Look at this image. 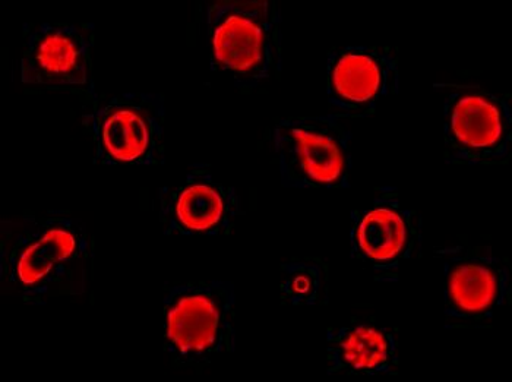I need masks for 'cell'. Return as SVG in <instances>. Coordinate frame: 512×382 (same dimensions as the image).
Returning a JSON list of instances; mask_svg holds the SVG:
<instances>
[{
	"mask_svg": "<svg viewBox=\"0 0 512 382\" xmlns=\"http://www.w3.org/2000/svg\"><path fill=\"white\" fill-rule=\"evenodd\" d=\"M96 241L66 210L24 211L0 222V290L28 305L79 298L94 279Z\"/></svg>",
	"mask_w": 512,
	"mask_h": 382,
	"instance_id": "obj_1",
	"label": "cell"
},
{
	"mask_svg": "<svg viewBox=\"0 0 512 382\" xmlns=\"http://www.w3.org/2000/svg\"><path fill=\"white\" fill-rule=\"evenodd\" d=\"M210 66L239 90L254 91L283 69L281 11L274 2H216L205 12Z\"/></svg>",
	"mask_w": 512,
	"mask_h": 382,
	"instance_id": "obj_2",
	"label": "cell"
},
{
	"mask_svg": "<svg viewBox=\"0 0 512 382\" xmlns=\"http://www.w3.org/2000/svg\"><path fill=\"white\" fill-rule=\"evenodd\" d=\"M164 350L175 369L207 368L236 352V287L227 280L175 283L163 302Z\"/></svg>",
	"mask_w": 512,
	"mask_h": 382,
	"instance_id": "obj_3",
	"label": "cell"
},
{
	"mask_svg": "<svg viewBox=\"0 0 512 382\" xmlns=\"http://www.w3.org/2000/svg\"><path fill=\"white\" fill-rule=\"evenodd\" d=\"M82 126L100 166H163L166 163V99L160 93L97 94Z\"/></svg>",
	"mask_w": 512,
	"mask_h": 382,
	"instance_id": "obj_4",
	"label": "cell"
},
{
	"mask_svg": "<svg viewBox=\"0 0 512 382\" xmlns=\"http://www.w3.org/2000/svg\"><path fill=\"white\" fill-rule=\"evenodd\" d=\"M271 135L283 186L349 188L353 135L333 115L280 119Z\"/></svg>",
	"mask_w": 512,
	"mask_h": 382,
	"instance_id": "obj_5",
	"label": "cell"
},
{
	"mask_svg": "<svg viewBox=\"0 0 512 382\" xmlns=\"http://www.w3.org/2000/svg\"><path fill=\"white\" fill-rule=\"evenodd\" d=\"M444 157L453 166H502L512 156L511 97L444 84Z\"/></svg>",
	"mask_w": 512,
	"mask_h": 382,
	"instance_id": "obj_6",
	"label": "cell"
},
{
	"mask_svg": "<svg viewBox=\"0 0 512 382\" xmlns=\"http://www.w3.org/2000/svg\"><path fill=\"white\" fill-rule=\"evenodd\" d=\"M423 219L395 186H378L352 211L350 254L378 283H397L401 270L422 251Z\"/></svg>",
	"mask_w": 512,
	"mask_h": 382,
	"instance_id": "obj_7",
	"label": "cell"
},
{
	"mask_svg": "<svg viewBox=\"0 0 512 382\" xmlns=\"http://www.w3.org/2000/svg\"><path fill=\"white\" fill-rule=\"evenodd\" d=\"M444 261V317L447 330L486 328L511 302V265L491 246L439 249Z\"/></svg>",
	"mask_w": 512,
	"mask_h": 382,
	"instance_id": "obj_8",
	"label": "cell"
},
{
	"mask_svg": "<svg viewBox=\"0 0 512 382\" xmlns=\"http://www.w3.org/2000/svg\"><path fill=\"white\" fill-rule=\"evenodd\" d=\"M93 22L25 24L20 56V81L27 87L72 91L93 100Z\"/></svg>",
	"mask_w": 512,
	"mask_h": 382,
	"instance_id": "obj_9",
	"label": "cell"
},
{
	"mask_svg": "<svg viewBox=\"0 0 512 382\" xmlns=\"http://www.w3.org/2000/svg\"><path fill=\"white\" fill-rule=\"evenodd\" d=\"M156 202L167 236H229L242 214L236 188L217 178L207 163L191 164L178 181L158 189Z\"/></svg>",
	"mask_w": 512,
	"mask_h": 382,
	"instance_id": "obj_10",
	"label": "cell"
},
{
	"mask_svg": "<svg viewBox=\"0 0 512 382\" xmlns=\"http://www.w3.org/2000/svg\"><path fill=\"white\" fill-rule=\"evenodd\" d=\"M400 91V58L391 46H344L327 59V97L338 121L374 115L379 103Z\"/></svg>",
	"mask_w": 512,
	"mask_h": 382,
	"instance_id": "obj_11",
	"label": "cell"
},
{
	"mask_svg": "<svg viewBox=\"0 0 512 382\" xmlns=\"http://www.w3.org/2000/svg\"><path fill=\"white\" fill-rule=\"evenodd\" d=\"M400 372L397 330L374 317H352L327 330V374L379 377Z\"/></svg>",
	"mask_w": 512,
	"mask_h": 382,
	"instance_id": "obj_12",
	"label": "cell"
},
{
	"mask_svg": "<svg viewBox=\"0 0 512 382\" xmlns=\"http://www.w3.org/2000/svg\"><path fill=\"white\" fill-rule=\"evenodd\" d=\"M330 268L322 258H297L281 267L280 302L283 305L318 306L328 303Z\"/></svg>",
	"mask_w": 512,
	"mask_h": 382,
	"instance_id": "obj_13",
	"label": "cell"
}]
</instances>
